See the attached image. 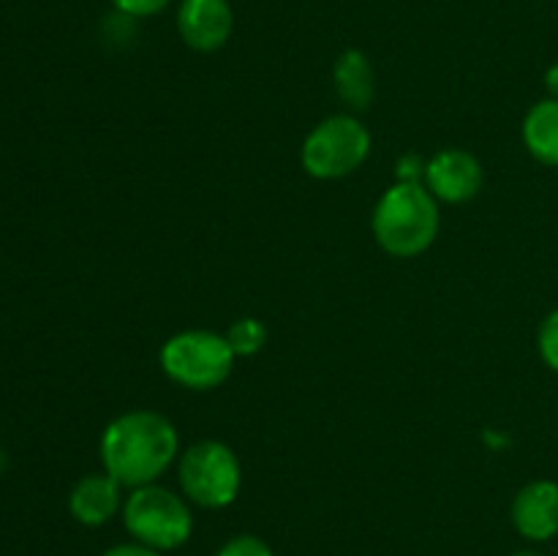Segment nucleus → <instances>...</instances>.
I'll list each match as a JSON object with an SVG mask.
<instances>
[{
  "instance_id": "f257e3e1",
  "label": "nucleus",
  "mask_w": 558,
  "mask_h": 556,
  "mask_svg": "<svg viewBox=\"0 0 558 556\" xmlns=\"http://www.w3.org/2000/svg\"><path fill=\"white\" fill-rule=\"evenodd\" d=\"M104 472L125 491L158 483L180 458V434L167 414L156 409H129L109 420L101 442Z\"/></svg>"
},
{
  "instance_id": "f03ea898",
  "label": "nucleus",
  "mask_w": 558,
  "mask_h": 556,
  "mask_svg": "<svg viewBox=\"0 0 558 556\" xmlns=\"http://www.w3.org/2000/svg\"><path fill=\"white\" fill-rule=\"evenodd\" d=\"M441 213L425 183H396L379 196L371 216V232L379 249L396 259H412L436 243Z\"/></svg>"
},
{
  "instance_id": "7ed1b4c3",
  "label": "nucleus",
  "mask_w": 558,
  "mask_h": 556,
  "mask_svg": "<svg viewBox=\"0 0 558 556\" xmlns=\"http://www.w3.org/2000/svg\"><path fill=\"white\" fill-rule=\"evenodd\" d=\"M120 518L131 540L161 554L183 548L194 534V505L161 483L131 488Z\"/></svg>"
},
{
  "instance_id": "20e7f679",
  "label": "nucleus",
  "mask_w": 558,
  "mask_h": 556,
  "mask_svg": "<svg viewBox=\"0 0 558 556\" xmlns=\"http://www.w3.org/2000/svg\"><path fill=\"white\" fill-rule=\"evenodd\" d=\"M180 494L202 510H223L243 488V467L227 442L199 439L180 450L178 458Z\"/></svg>"
},
{
  "instance_id": "39448f33",
  "label": "nucleus",
  "mask_w": 558,
  "mask_h": 556,
  "mask_svg": "<svg viewBox=\"0 0 558 556\" xmlns=\"http://www.w3.org/2000/svg\"><path fill=\"white\" fill-rule=\"evenodd\" d=\"M158 363L167 379L185 390H216L232 376L238 354L229 347L227 336L216 330H180L163 341Z\"/></svg>"
},
{
  "instance_id": "423d86ee",
  "label": "nucleus",
  "mask_w": 558,
  "mask_h": 556,
  "mask_svg": "<svg viewBox=\"0 0 558 556\" xmlns=\"http://www.w3.org/2000/svg\"><path fill=\"white\" fill-rule=\"evenodd\" d=\"M371 131L352 112L319 120L300 147V164L314 180H343L371 156Z\"/></svg>"
},
{
  "instance_id": "0eeeda50",
  "label": "nucleus",
  "mask_w": 558,
  "mask_h": 556,
  "mask_svg": "<svg viewBox=\"0 0 558 556\" xmlns=\"http://www.w3.org/2000/svg\"><path fill=\"white\" fill-rule=\"evenodd\" d=\"M423 183L436 196V202L463 205V202H472L483 189V164L463 147H445L434 158H428Z\"/></svg>"
},
{
  "instance_id": "6e6552de",
  "label": "nucleus",
  "mask_w": 558,
  "mask_h": 556,
  "mask_svg": "<svg viewBox=\"0 0 558 556\" xmlns=\"http://www.w3.org/2000/svg\"><path fill=\"white\" fill-rule=\"evenodd\" d=\"M178 33L194 52H218L234 33V9L229 0H180Z\"/></svg>"
},
{
  "instance_id": "1a4fd4ad",
  "label": "nucleus",
  "mask_w": 558,
  "mask_h": 556,
  "mask_svg": "<svg viewBox=\"0 0 558 556\" xmlns=\"http://www.w3.org/2000/svg\"><path fill=\"white\" fill-rule=\"evenodd\" d=\"M510 521L529 543H548L558 537V483L532 480L523 485L510 505Z\"/></svg>"
},
{
  "instance_id": "9d476101",
  "label": "nucleus",
  "mask_w": 558,
  "mask_h": 556,
  "mask_svg": "<svg viewBox=\"0 0 558 556\" xmlns=\"http://www.w3.org/2000/svg\"><path fill=\"white\" fill-rule=\"evenodd\" d=\"M125 488L107 472L85 474L69 494V512L82 527H104L123 512Z\"/></svg>"
},
{
  "instance_id": "9b49d317",
  "label": "nucleus",
  "mask_w": 558,
  "mask_h": 556,
  "mask_svg": "<svg viewBox=\"0 0 558 556\" xmlns=\"http://www.w3.org/2000/svg\"><path fill=\"white\" fill-rule=\"evenodd\" d=\"M332 87L354 112H365L376 96L374 63L363 49H343L332 65Z\"/></svg>"
},
{
  "instance_id": "f8f14e48",
  "label": "nucleus",
  "mask_w": 558,
  "mask_h": 556,
  "mask_svg": "<svg viewBox=\"0 0 558 556\" xmlns=\"http://www.w3.org/2000/svg\"><path fill=\"white\" fill-rule=\"evenodd\" d=\"M521 136L532 158L545 167H558V101L545 96L526 112Z\"/></svg>"
},
{
  "instance_id": "ddd939ff",
  "label": "nucleus",
  "mask_w": 558,
  "mask_h": 556,
  "mask_svg": "<svg viewBox=\"0 0 558 556\" xmlns=\"http://www.w3.org/2000/svg\"><path fill=\"white\" fill-rule=\"evenodd\" d=\"M223 336H227L229 347H232V352L238 358H254V354H259L265 349L267 327L256 316H240V319H234L223 330Z\"/></svg>"
},
{
  "instance_id": "4468645a",
  "label": "nucleus",
  "mask_w": 558,
  "mask_h": 556,
  "mask_svg": "<svg viewBox=\"0 0 558 556\" xmlns=\"http://www.w3.org/2000/svg\"><path fill=\"white\" fill-rule=\"evenodd\" d=\"M537 352L543 363L558 374V309L550 311L537 330Z\"/></svg>"
},
{
  "instance_id": "2eb2a0df",
  "label": "nucleus",
  "mask_w": 558,
  "mask_h": 556,
  "mask_svg": "<svg viewBox=\"0 0 558 556\" xmlns=\"http://www.w3.org/2000/svg\"><path fill=\"white\" fill-rule=\"evenodd\" d=\"M213 556H276L270 543L262 540L259 534H234Z\"/></svg>"
},
{
  "instance_id": "dca6fc26",
  "label": "nucleus",
  "mask_w": 558,
  "mask_h": 556,
  "mask_svg": "<svg viewBox=\"0 0 558 556\" xmlns=\"http://www.w3.org/2000/svg\"><path fill=\"white\" fill-rule=\"evenodd\" d=\"M109 3L118 14L131 16V20H145V16H156L167 11L172 0H109Z\"/></svg>"
},
{
  "instance_id": "f3484780",
  "label": "nucleus",
  "mask_w": 558,
  "mask_h": 556,
  "mask_svg": "<svg viewBox=\"0 0 558 556\" xmlns=\"http://www.w3.org/2000/svg\"><path fill=\"white\" fill-rule=\"evenodd\" d=\"M101 556H163L161 551H153L147 545L136 543V540H125V543L109 545Z\"/></svg>"
},
{
  "instance_id": "a211bd4d",
  "label": "nucleus",
  "mask_w": 558,
  "mask_h": 556,
  "mask_svg": "<svg viewBox=\"0 0 558 556\" xmlns=\"http://www.w3.org/2000/svg\"><path fill=\"white\" fill-rule=\"evenodd\" d=\"M545 90H548V98L558 101V63L548 65V71H545Z\"/></svg>"
},
{
  "instance_id": "6ab92c4d",
  "label": "nucleus",
  "mask_w": 558,
  "mask_h": 556,
  "mask_svg": "<svg viewBox=\"0 0 558 556\" xmlns=\"http://www.w3.org/2000/svg\"><path fill=\"white\" fill-rule=\"evenodd\" d=\"M512 556H545L543 551H534V548H523V551H515Z\"/></svg>"
}]
</instances>
